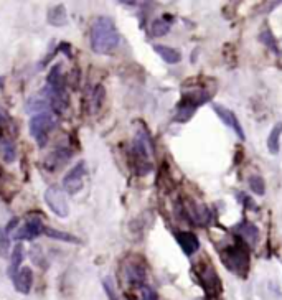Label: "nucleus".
Instances as JSON below:
<instances>
[{
    "instance_id": "f257e3e1",
    "label": "nucleus",
    "mask_w": 282,
    "mask_h": 300,
    "mask_svg": "<svg viewBox=\"0 0 282 300\" xmlns=\"http://www.w3.org/2000/svg\"><path fill=\"white\" fill-rule=\"evenodd\" d=\"M121 37L114 22L107 17H99L91 27V50L97 55H109L119 46Z\"/></svg>"
},
{
    "instance_id": "f03ea898",
    "label": "nucleus",
    "mask_w": 282,
    "mask_h": 300,
    "mask_svg": "<svg viewBox=\"0 0 282 300\" xmlns=\"http://www.w3.org/2000/svg\"><path fill=\"white\" fill-rule=\"evenodd\" d=\"M152 155V142L148 137L147 130H139L132 140L131 152H129V159H131V167L137 175H145L152 170L150 164Z\"/></svg>"
},
{
    "instance_id": "7ed1b4c3",
    "label": "nucleus",
    "mask_w": 282,
    "mask_h": 300,
    "mask_svg": "<svg viewBox=\"0 0 282 300\" xmlns=\"http://www.w3.org/2000/svg\"><path fill=\"white\" fill-rule=\"evenodd\" d=\"M221 260L228 270L244 277L249 269V248L241 239H237L235 244L221 251Z\"/></svg>"
},
{
    "instance_id": "20e7f679",
    "label": "nucleus",
    "mask_w": 282,
    "mask_h": 300,
    "mask_svg": "<svg viewBox=\"0 0 282 300\" xmlns=\"http://www.w3.org/2000/svg\"><path fill=\"white\" fill-rule=\"evenodd\" d=\"M210 101V92L206 91H191L187 92V94L182 96L180 102L177 104V112H175V119L177 122H187L190 121L195 111L201 104Z\"/></svg>"
},
{
    "instance_id": "39448f33",
    "label": "nucleus",
    "mask_w": 282,
    "mask_h": 300,
    "mask_svg": "<svg viewBox=\"0 0 282 300\" xmlns=\"http://www.w3.org/2000/svg\"><path fill=\"white\" fill-rule=\"evenodd\" d=\"M54 116L51 112H40V114H35L28 122V129L30 134L35 139V142L38 144V147H45L48 142V135L49 132L54 129Z\"/></svg>"
},
{
    "instance_id": "423d86ee",
    "label": "nucleus",
    "mask_w": 282,
    "mask_h": 300,
    "mask_svg": "<svg viewBox=\"0 0 282 300\" xmlns=\"http://www.w3.org/2000/svg\"><path fill=\"white\" fill-rule=\"evenodd\" d=\"M195 274L200 284L203 285L205 292L208 294V297H218L221 292V284H220V277H218L215 267H213L211 262L208 260H201L200 264L195 267Z\"/></svg>"
},
{
    "instance_id": "0eeeda50",
    "label": "nucleus",
    "mask_w": 282,
    "mask_h": 300,
    "mask_svg": "<svg viewBox=\"0 0 282 300\" xmlns=\"http://www.w3.org/2000/svg\"><path fill=\"white\" fill-rule=\"evenodd\" d=\"M45 201H47L48 208L56 216H59V218H66L69 214V205L66 195H64V190L59 188L58 185L48 186L47 191H45Z\"/></svg>"
},
{
    "instance_id": "6e6552de",
    "label": "nucleus",
    "mask_w": 282,
    "mask_h": 300,
    "mask_svg": "<svg viewBox=\"0 0 282 300\" xmlns=\"http://www.w3.org/2000/svg\"><path fill=\"white\" fill-rule=\"evenodd\" d=\"M183 213L187 214L190 223L198 226H206L210 224L211 221V213L210 210L206 208V205L196 203V201H191V200H185V203H183Z\"/></svg>"
},
{
    "instance_id": "1a4fd4ad",
    "label": "nucleus",
    "mask_w": 282,
    "mask_h": 300,
    "mask_svg": "<svg viewBox=\"0 0 282 300\" xmlns=\"http://www.w3.org/2000/svg\"><path fill=\"white\" fill-rule=\"evenodd\" d=\"M84 175H86V164L84 162H79L69 169V171L64 175L63 178V190L69 195H76L79 190L83 188V180Z\"/></svg>"
},
{
    "instance_id": "9d476101",
    "label": "nucleus",
    "mask_w": 282,
    "mask_h": 300,
    "mask_svg": "<svg viewBox=\"0 0 282 300\" xmlns=\"http://www.w3.org/2000/svg\"><path fill=\"white\" fill-rule=\"evenodd\" d=\"M45 231V226H43V221L37 218V216H32L27 223H25L22 228H18L15 231L13 234V239L17 241H33L35 238H38Z\"/></svg>"
},
{
    "instance_id": "9b49d317",
    "label": "nucleus",
    "mask_w": 282,
    "mask_h": 300,
    "mask_svg": "<svg viewBox=\"0 0 282 300\" xmlns=\"http://www.w3.org/2000/svg\"><path fill=\"white\" fill-rule=\"evenodd\" d=\"M213 111L216 112V116L220 117V119L225 122V124L230 127V129H233V130L236 132L237 139H239V140H244L246 139L244 130H242V127L239 124V121H237V117H236L235 112L230 111V109H226V107L221 106V104H213Z\"/></svg>"
},
{
    "instance_id": "f8f14e48",
    "label": "nucleus",
    "mask_w": 282,
    "mask_h": 300,
    "mask_svg": "<svg viewBox=\"0 0 282 300\" xmlns=\"http://www.w3.org/2000/svg\"><path fill=\"white\" fill-rule=\"evenodd\" d=\"M233 231L239 236V239L242 243L249 244L251 248L252 246H256L257 243V238H259V231H257L256 224H252L251 221H241L239 224H236Z\"/></svg>"
},
{
    "instance_id": "ddd939ff",
    "label": "nucleus",
    "mask_w": 282,
    "mask_h": 300,
    "mask_svg": "<svg viewBox=\"0 0 282 300\" xmlns=\"http://www.w3.org/2000/svg\"><path fill=\"white\" fill-rule=\"evenodd\" d=\"M175 239L187 256H193L198 249H200V239H198L193 233H190V231H177Z\"/></svg>"
},
{
    "instance_id": "4468645a",
    "label": "nucleus",
    "mask_w": 282,
    "mask_h": 300,
    "mask_svg": "<svg viewBox=\"0 0 282 300\" xmlns=\"http://www.w3.org/2000/svg\"><path fill=\"white\" fill-rule=\"evenodd\" d=\"M71 159V150L68 147H58L56 150H53L51 154L47 157L45 160V169L49 170V171H54L58 170L59 167H63L66 162Z\"/></svg>"
},
{
    "instance_id": "2eb2a0df",
    "label": "nucleus",
    "mask_w": 282,
    "mask_h": 300,
    "mask_svg": "<svg viewBox=\"0 0 282 300\" xmlns=\"http://www.w3.org/2000/svg\"><path fill=\"white\" fill-rule=\"evenodd\" d=\"M13 285L20 294H28L33 285V270L30 267H22L13 275Z\"/></svg>"
},
{
    "instance_id": "dca6fc26",
    "label": "nucleus",
    "mask_w": 282,
    "mask_h": 300,
    "mask_svg": "<svg viewBox=\"0 0 282 300\" xmlns=\"http://www.w3.org/2000/svg\"><path fill=\"white\" fill-rule=\"evenodd\" d=\"M124 274H126V279L129 284L132 285H143V280H145V269H143L142 264L139 262H129L124 269Z\"/></svg>"
},
{
    "instance_id": "f3484780",
    "label": "nucleus",
    "mask_w": 282,
    "mask_h": 300,
    "mask_svg": "<svg viewBox=\"0 0 282 300\" xmlns=\"http://www.w3.org/2000/svg\"><path fill=\"white\" fill-rule=\"evenodd\" d=\"M48 109H51V107H49V99L47 92L43 89L37 96L30 97L27 102V112H37V114H40V112H48Z\"/></svg>"
},
{
    "instance_id": "a211bd4d",
    "label": "nucleus",
    "mask_w": 282,
    "mask_h": 300,
    "mask_svg": "<svg viewBox=\"0 0 282 300\" xmlns=\"http://www.w3.org/2000/svg\"><path fill=\"white\" fill-rule=\"evenodd\" d=\"M47 87L53 91H66L64 87V76L61 71V65H54L51 70H49L48 76H47Z\"/></svg>"
},
{
    "instance_id": "6ab92c4d",
    "label": "nucleus",
    "mask_w": 282,
    "mask_h": 300,
    "mask_svg": "<svg viewBox=\"0 0 282 300\" xmlns=\"http://www.w3.org/2000/svg\"><path fill=\"white\" fill-rule=\"evenodd\" d=\"M104 97H106V91H104L102 85H96L93 87L91 94L88 96V111L91 112V114H94V112H97L99 109H101L102 102H104Z\"/></svg>"
},
{
    "instance_id": "aec40b11",
    "label": "nucleus",
    "mask_w": 282,
    "mask_h": 300,
    "mask_svg": "<svg viewBox=\"0 0 282 300\" xmlns=\"http://www.w3.org/2000/svg\"><path fill=\"white\" fill-rule=\"evenodd\" d=\"M153 51H155L163 61L168 63V65H177V63H180V60H182L180 51L175 50V48L165 46V45H153Z\"/></svg>"
},
{
    "instance_id": "412c9836",
    "label": "nucleus",
    "mask_w": 282,
    "mask_h": 300,
    "mask_svg": "<svg viewBox=\"0 0 282 300\" xmlns=\"http://www.w3.org/2000/svg\"><path fill=\"white\" fill-rule=\"evenodd\" d=\"M48 23L53 27H64L68 23V13L64 5H54L53 8H49L48 12Z\"/></svg>"
},
{
    "instance_id": "4be33fe9",
    "label": "nucleus",
    "mask_w": 282,
    "mask_h": 300,
    "mask_svg": "<svg viewBox=\"0 0 282 300\" xmlns=\"http://www.w3.org/2000/svg\"><path fill=\"white\" fill-rule=\"evenodd\" d=\"M281 135H282V122H277L271 129L269 137H267V150H269L272 155L279 154L281 150Z\"/></svg>"
},
{
    "instance_id": "5701e85b",
    "label": "nucleus",
    "mask_w": 282,
    "mask_h": 300,
    "mask_svg": "<svg viewBox=\"0 0 282 300\" xmlns=\"http://www.w3.org/2000/svg\"><path fill=\"white\" fill-rule=\"evenodd\" d=\"M173 18L170 15H163L162 18H157V20L152 22L150 32L152 37H163L170 32V25H172Z\"/></svg>"
},
{
    "instance_id": "b1692460",
    "label": "nucleus",
    "mask_w": 282,
    "mask_h": 300,
    "mask_svg": "<svg viewBox=\"0 0 282 300\" xmlns=\"http://www.w3.org/2000/svg\"><path fill=\"white\" fill-rule=\"evenodd\" d=\"M0 157H2L3 162L7 164H12V162L17 159V150H15L13 142L10 139H0Z\"/></svg>"
},
{
    "instance_id": "393cba45",
    "label": "nucleus",
    "mask_w": 282,
    "mask_h": 300,
    "mask_svg": "<svg viewBox=\"0 0 282 300\" xmlns=\"http://www.w3.org/2000/svg\"><path fill=\"white\" fill-rule=\"evenodd\" d=\"M23 246L22 244H15L13 246V251H12V260H10V269H8V274L13 275L18 272V267H20V264H22V260H23Z\"/></svg>"
},
{
    "instance_id": "a878e982",
    "label": "nucleus",
    "mask_w": 282,
    "mask_h": 300,
    "mask_svg": "<svg viewBox=\"0 0 282 300\" xmlns=\"http://www.w3.org/2000/svg\"><path fill=\"white\" fill-rule=\"evenodd\" d=\"M43 233L47 234V236H49V238H53V239L66 241V243H71V244H79V243H81V241H79L76 236H73V234H69V233H61V231H58V229L45 228Z\"/></svg>"
},
{
    "instance_id": "bb28decb",
    "label": "nucleus",
    "mask_w": 282,
    "mask_h": 300,
    "mask_svg": "<svg viewBox=\"0 0 282 300\" xmlns=\"http://www.w3.org/2000/svg\"><path fill=\"white\" fill-rule=\"evenodd\" d=\"M259 42L264 43V45L269 48V50L274 51L276 55H281V50H279V46H277V42H276L274 35L271 33V30H262L259 33Z\"/></svg>"
},
{
    "instance_id": "cd10ccee",
    "label": "nucleus",
    "mask_w": 282,
    "mask_h": 300,
    "mask_svg": "<svg viewBox=\"0 0 282 300\" xmlns=\"http://www.w3.org/2000/svg\"><path fill=\"white\" fill-rule=\"evenodd\" d=\"M249 188L252 190V193H256V195H259V196H262L266 193V181H264V178H262L261 175H252V176H249Z\"/></svg>"
},
{
    "instance_id": "c85d7f7f",
    "label": "nucleus",
    "mask_w": 282,
    "mask_h": 300,
    "mask_svg": "<svg viewBox=\"0 0 282 300\" xmlns=\"http://www.w3.org/2000/svg\"><path fill=\"white\" fill-rule=\"evenodd\" d=\"M139 300H158V295L148 285H141V299Z\"/></svg>"
},
{
    "instance_id": "c756f323",
    "label": "nucleus",
    "mask_w": 282,
    "mask_h": 300,
    "mask_svg": "<svg viewBox=\"0 0 282 300\" xmlns=\"http://www.w3.org/2000/svg\"><path fill=\"white\" fill-rule=\"evenodd\" d=\"M102 285H104V290H106V294L109 295V299L111 300H117L116 299V292H114V287H112V279L111 277H106L102 280Z\"/></svg>"
},
{
    "instance_id": "7c9ffc66",
    "label": "nucleus",
    "mask_w": 282,
    "mask_h": 300,
    "mask_svg": "<svg viewBox=\"0 0 282 300\" xmlns=\"http://www.w3.org/2000/svg\"><path fill=\"white\" fill-rule=\"evenodd\" d=\"M8 248V233L5 231V228H0V253H7Z\"/></svg>"
},
{
    "instance_id": "2f4dec72",
    "label": "nucleus",
    "mask_w": 282,
    "mask_h": 300,
    "mask_svg": "<svg viewBox=\"0 0 282 300\" xmlns=\"http://www.w3.org/2000/svg\"><path fill=\"white\" fill-rule=\"evenodd\" d=\"M5 124H7V117L3 116V112L0 111V139H3V129H5Z\"/></svg>"
}]
</instances>
